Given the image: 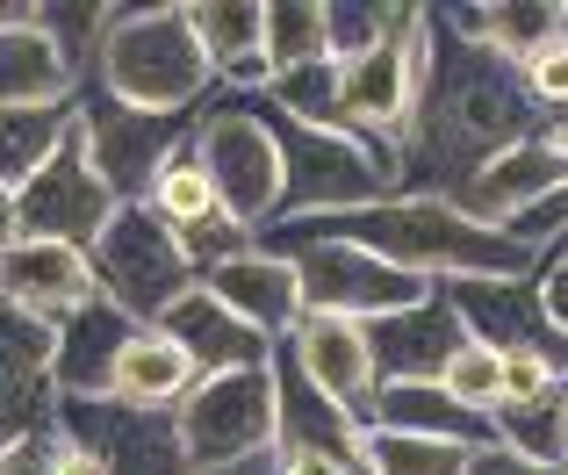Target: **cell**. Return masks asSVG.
<instances>
[{"mask_svg": "<svg viewBox=\"0 0 568 475\" xmlns=\"http://www.w3.org/2000/svg\"><path fill=\"white\" fill-rule=\"evenodd\" d=\"M109 216H115V195L94 181V166H87V152H80V115H72L65 144H58V152L43 159L22 188H14V224H22V238H43V245H80L87 252Z\"/></svg>", "mask_w": 568, "mask_h": 475, "instance_id": "cell-11", "label": "cell"}, {"mask_svg": "<svg viewBox=\"0 0 568 475\" xmlns=\"http://www.w3.org/2000/svg\"><path fill=\"white\" fill-rule=\"evenodd\" d=\"M561 181H568V152L547 138V130H532V138H518L511 152H497L468 188H460L454 210L475 216L483 231H511L518 216H526L532 202H547Z\"/></svg>", "mask_w": 568, "mask_h": 475, "instance_id": "cell-14", "label": "cell"}, {"mask_svg": "<svg viewBox=\"0 0 568 475\" xmlns=\"http://www.w3.org/2000/svg\"><path fill=\"white\" fill-rule=\"evenodd\" d=\"M72 115H80V152H87V166H94V181L115 195V210L152 195L159 166H166V159L194 138V123H202V109L144 115V109L115 101L109 87H94V80L72 87Z\"/></svg>", "mask_w": 568, "mask_h": 475, "instance_id": "cell-6", "label": "cell"}, {"mask_svg": "<svg viewBox=\"0 0 568 475\" xmlns=\"http://www.w3.org/2000/svg\"><path fill=\"white\" fill-rule=\"evenodd\" d=\"M194 159H202L223 216H237L245 231L274 224V210H281V159H274V138H266L260 101L202 109V123H194Z\"/></svg>", "mask_w": 568, "mask_h": 475, "instance_id": "cell-9", "label": "cell"}, {"mask_svg": "<svg viewBox=\"0 0 568 475\" xmlns=\"http://www.w3.org/2000/svg\"><path fill=\"white\" fill-rule=\"evenodd\" d=\"M439 22L468 37L475 51L526 65V58L568 43V0H483V8H439Z\"/></svg>", "mask_w": 568, "mask_h": 475, "instance_id": "cell-23", "label": "cell"}, {"mask_svg": "<svg viewBox=\"0 0 568 475\" xmlns=\"http://www.w3.org/2000/svg\"><path fill=\"white\" fill-rule=\"evenodd\" d=\"M94 87H109L115 101L144 115H187L216 94V72L187 29V8H109Z\"/></svg>", "mask_w": 568, "mask_h": 475, "instance_id": "cell-3", "label": "cell"}, {"mask_svg": "<svg viewBox=\"0 0 568 475\" xmlns=\"http://www.w3.org/2000/svg\"><path fill=\"white\" fill-rule=\"evenodd\" d=\"M460 475H568V468L518 462V454H504V447H475V454H468V468H460Z\"/></svg>", "mask_w": 568, "mask_h": 475, "instance_id": "cell-39", "label": "cell"}, {"mask_svg": "<svg viewBox=\"0 0 568 475\" xmlns=\"http://www.w3.org/2000/svg\"><path fill=\"white\" fill-rule=\"evenodd\" d=\"M194 289H209L237 324H252V332L274 338V346L303 324V303H295V266L274 260V252H237V260L209 266Z\"/></svg>", "mask_w": 568, "mask_h": 475, "instance_id": "cell-22", "label": "cell"}, {"mask_svg": "<svg viewBox=\"0 0 568 475\" xmlns=\"http://www.w3.org/2000/svg\"><path fill=\"white\" fill-rule=\"evenodd\" d=\"M22 245V224H14V188H0V260Z\"/></svg>", "mask_w": 568, "mask_h": 475, "instance_id": "cell-41", "label": "cell"}, {"mask_svg": "<svg viewBox=\"0 0 568 475\" xmlns=\"http://www.w3.org/2000/svg\"><path fill=\"white\" fill-rule=\"evenodd\" d=\"M475 447L454 439H410V433H367L361 439V475H460Z\"/></svg>", "mask_w": 568, "mask_h": 475, "instance_id": "cell-33", "label": "cell"}, {"mask_svg": "<svg viewBox=\"0 0 568 475\" xmlns=\"http://www.w3.org/2000/svg\"><path fill=\"white\" fill-rule=\"evenodd\" d=\"M0 303L22 310V317H72L80 303H94V274H87L80 245H43V238H22V245L0 260Z\"/></svg>", "mask_w": 568, "mask_h": 475, "instance_id": "cell-20", "label": "cell"}, {"mask_svg": "<svg viewBox=\"0 0 568 475\" xmlns=\"http://www.w3.org/2000/svg\"><path fill=\"white\" fill-rule=\"evenodd\" d=\"M72 101H29V109H0V188H22L43 159L65 144Z\"/></svg>", "mask_w": 568, "mask_h": 475, "instance_id": "cell-28", "label": "cell"}, {"mask_svg": "<svg viewBox=\"0 0 568 475\" xmlns=\"http://www.w3.org/2000/svg\"><path fill=\"white\" fill-rule=\"evenodd\" d=\"M367 433H410V439H454V447H489V418L460 411L439 382H375Z\"/></svg>", "mask_w": 568, "mask_h": 475, "instance_id": "cell-24", "label": "cell"}, {"mask_svg": "<svg viewBox=\"0 0 568 475\" xmlns=\"http://www.w3.org/2000/svg\"><path fill=\"white\" fill-rule=\"evenodd\" d=\"M288 238H338V245H361L375 260L403 266L417 281H532L540 274V252L518 245L511 231H483L475 216H460L454 202H432V195H388L375 210H353V216H310V224H260L252 245L274 252Z\"/></svg>", "mask_w": 568, "mask_h": 475, "instance_id": "cell-2", "label": "cell"}, {"mask_svg": "<svg viewBox=\"0 0 568 475\" xmlns=\"http://www.w3.org/2000/svg\"><path fill=\"white\" fill-rule=\"evenodd\" d=\"M37 475H101V462L80 447V439H65L51 425V433H43V447H37Z\"/></svg>", "mask_w": 568, "mask_h": 475, "instance_id": "cell-37", "label": "cell"}, {"mask_svg": "<svg viewBox=\"0 0 568 475\" xmlns=\"http://www.w3.org/2000/svg\"><path fill=\"white\" fill-rule=\"evenodd\" d=\"M417 65H425V8H403L382 51L338 65V130H353V138H367V144L388 152L396 130L410 123Z\"/></svg>", "mask_w": 568, "mask_h": 475, "instance_id": "cell-10", "label": "cell"}, {"mask_svg": "<svg viewBox=\"0 0 568 475\" xmlns=\"http://www.w3.org/2000/svg\"><path fill=\"white\" fill-rule=\"evenodd\" d=\"M194 390V361L181 346H173L159 324H138L130 332V346H123V361H115V404L123 411H181V396Z\"/></svg>", "mask_w": 568, "mask_h": 475, "instance_id": "cell-26", "label": "cell"}, {"mask_svg": "<svg viewBox=\"0 0 568 475\" xmlns=\"http://www.w3.org/2000/svg\"><path fill=\"white\" fill-rule=\"evenodd\" d=\"M540 310H547V324L568 338V260H547L540 266Z\"/></svg>", "mask_w": 568, "mask_h": 475, "instance_id": "cell-38", "label": "cell"}, {"mask_svg": "<svg viewBox=\"0 0 568 475\" xmlns=\"http://www.w3.org/2000/svg\"><path fill=\"white\" fill-rule=\"evenodd\" d=\"M281 346L295 353V367L310 375V390H324L353 425H367V404H375V353H367V332L346 317H303Z\"/></svg>", "mask_w": 568, "mask_h": 475, "instance_id": "cell-19", "label": "cell"}, {"mask_svg": "<svg viewBox=\"0 0 568 475\" xmlns=\"http://www.w3.org/2000/svg\"><path fill=\"white\" fill-rule=\"evenodd\" d=\"M518 80H526V94H532V109H540V115H561L568 109V43L526 58V65H518Z\"/></svg>", "mask_w": 568, "mask_h": 475, "instance_id": "cell-36", "label": "cell"}, {"mask_svg": "<svg viewBox=\"0 0 568 475\" xmlns=\"http://www.w3.org/2000/svg\"><path fill=\"white\" fill-rule=\"evenodd\" d=\"M439 295L460 310L468 338H483V346L568 361V338L547 324V310H540V274L532 281H439Z\"/></svg>", "mask_w": 568, "mask_h": 475, "instance_id": "cell-16", "label": "cell"}, {"mask_svg": "<svg viewBox=\"0 0 568 475\" xmlns=\"http://www.w3.org/2000/svg\"><path fill=\"white\" fill-rule=\"evenodd\" d=\"M274 260L295 266V303H303V317L367 324V317H388V310H410V303L432 295V281L403 274V266H388L361 245H338V238H288V245H274Z\"/></svg>", "mask_w": 568, "mask_h": 475, "instance_id": "cell-7", "label": "cell"}, {"mask_svg": "<svg viewBox=\"0 0 568 475\" xmlns=\"http://www.w3.org/2000/svg\"><path fill=\"white\" fill-rule=\"evenodd\" d=\"M58 425L51 390V324L0 303V447L43 439Z\"/></svg>", "mask_w": 568, "mask_h": 475, "instance_id": "cell-13", "label": "cell"}, {"mask_svg": "<svg viewBox=\"0 0 568 475\" xmlns=\"http://www.w3.org/2000/svg\"><path fill=\"white\" fill-rule=\"evenodd\" d=\"M130 332H138V324L115 303H101V295L80 303L72 317H58L51 324V390H58V404H94V396H109Z\"/></svg>", "mask_w": 568, "mask_h": 475, "instance_id": "cell-17", "label": "cell"}, {"mask_svg": "<svg viewBox=\"0 0 568 475\" xmlns=\"http://www.w3.org/2000/svg\"><path fill=\"white\" fill-rule=\"evenodd\" d=\"M367 353H375V382H439L446 361L468 346V324L446 303L439 289L410 310H388V317H367Z\"/></svg>", "mask_w": 568, "mask_h": 475, "instance_id": "cell-15", "label": "cell"}, {"mask_svg": "<svg viewBox=\"0 0 568 475\" xmlns=\"http://www.w3.org/2000/svg\"><path fill=\"white\" fill-rule=\"evenodd\" d=\"M58 433L80 439L101 475H187L166 411H123L115 396H94V404H58Z\"/></svg>", "mask_w": 568, "mask_h": 475, "instance_id": "cell-12", "label": "cell"}, {"mask_svg": "<svg viewBox=\"0 0 568 475\" xmlns=\"http://www.w3.org/2000/svg\"><path fill=\"white\" fill-rule=\"evenodd\" d=\"M187 29L202 43L216 87H252V101L266 94V65H260V0H194Z\"/></svg>", "mask_w": 568, "mask_h": 475, "instance_id": "cell-25", "label": "cell"}, {"mask_svg": "<svg viewBox=\"0 0 568 475\" xmlns=\"http://www.w3.org/2000/svg\"><path fill=\"white\" fill-rule=\"evenodd\" d=\"M547 115L532 109L518 65L475 51L468 37L439 22V8H425V65H417V101L410 123L388 144V173L396 195H432L454 202L497 152H511L518 138H532Z\"/></svg>", "mask_w": 568, "mask_h": 475, "instance_id": "cell-1", "label": "cell"}, {"mask_svg": "<svg viewBox=\"0 0 568 475\" xmlns=\"http://www.w3.org/2000/svg\"><path fill=\"white\" fill-rule=\"evenodd\" d=\"M187 475H274V454H252V462H231V468H187Z\"/></svg>", "mask_w": 568, "mask_h": 475, "instance_id": "cell-42", "label": "cell"}, {"mask_svg": "<svg viewBox=\"0 0 568 475\" xmlns=\"http://www.w3.org/2000/svg\"><path fill=\"white\" fill-rule=\"evenodd\" d=\"M561 260H568V245H561Z\"/></svg>", "mask_w": 568, "mask_h": 475, "instance_id": "cell-45", "label": "cell"}, {"mask_svg": "<svg viewBox=\"0 0 568 475\" xmlns=\"http://www.w3.org/2000/svg\"><path fill=\"white\" fill-rule=\"evenodd\" d=\"M87 274H94L101 303H115L130 324H159L194 289V266H187L181 238L159 224L144 202H123L101 224V238L87 245Z\"/></svg>", "mask_w": 568, "mask_h": 475, "instance_id": "cell-5", "label": "cell"}, {"mask_svg": "<svg viewBox=\"0 0 568 475\" xmlns=\"http://www.w3.org/2000/svg\"><path fill=\"white\" fill-rule=\"evenodd\" d=\"M159 332H166L173 346H181L187 361H194V382H209V375H237V367H266V361H274V338H260L252 324H237L209 289H187L181 303L159 317Z\"/></svg>", "mask_w": 568, "mask_h": 475, "instance_id": "cell-21", "label": "cell"}, {"mask_svg": "<svg viewBox=\"0 0 568 475\" xmlns=\"http://www.w3.org/2000/svg\"><path fill=\"white\" fill-rule=\"evenodd\" d=\"M29 101H72V72L22 14L14 29H0V109H29Z\"/></svg>", "mask_w": 568, "mask_h": 475, "instance_id": "cell-27", "label": "cell"}, {"mask_svg": "<svg viewBox=\"0 0 568 475\" xmlns=\"http://www.w3.org/2000/svg\"><path fill=\"white\" fill-rule=\"evenodd\" d=\"M324 58V0H260V65L266 80Z\"/></svg>", "mask_w": 568, "mask_h": 475, "instance_id": "cell-29", "label": "cell"}, {"mask_svg": "<svg viewBox=\"0 0 568 475\" xmlns=\"http://www.w3.org/2000/svg\"><path fill=\"white\" fill-rule=\"evenodd\" d=\"M561 433H568V390H561Z\"/></svg>", "mask_w": 568, "mask_h": 475, "instance_id": "cell-44", "label": "cell"}, {"mask_svg": "<svg viewBox=\"0 0 568 475\" xmlns=\"http://www.w3.org/2000/svg\"><path fill=\"white\" fill-rule=\"evenodd\" d=\"M489 447L518 454V462H540V468H568L561 396L555 404H526V411H489Z\"/></svg>", "mask_w": 568, "mask_h": 475, "instance_id": "cell-32", "label": "cell"}, {"mask_svg": "<svg viewBox=\"0 0 568 475\" xmlns=\"http://www.w3.org/2000/svg\"><path fill=\"white\" fill-rule=\"evenodd\" d=\"M266 375H274V454H332V462H361L367 425H353L324 390H310V375L295 367L288 346H274Z\"/></svg>", "mask_w": 568, "mask_h": 475, "instance_id": "cell-18", "label": "cell"}, {"mask_svg": "<svg viewBox=\"0 0 568 475\" xmlns=\"http://www.w3.org/2000/svg\"><path fill=\"white\" fill-rule=\"evenodd\" d=\"M22 14H29V0H0V29H14Z\"/></svg>", "mask_w": 568, "mask_h": 475, "instance_id": "cell-43", "label": "cell"}, {"mask_svg": "<svg viewBox=\"0 0 568 475\" xmlns=\"http://www.w3.org/2000/svg\"><path fill=\"white\" fill-rule=\"evenodd\" d=\"M144 210L159 216L173 238H187V231H202L209 216H223V202H216V188H209V173H202V159H194V138L181 144V152L159 166V181H152V195H144Z\"/></svg>", "mask_w": 568, "mask_h": 475, "instance_id": "cell-30", "label": "cell"}, {"mask_svg": "<svg viewBox=\"0 0 568 475\" xmlns=\"http://www.w3.org/2000/svg\"><path fill=\"white\" fill-rule=\"evenodd\" d=\"M396 14L403 8H382V0H324V58H332V65H353V58L382 51Z\"/></svg>", "mask_w": 568, "mask_h": 475, "instance_id": "cell-34", "label": "cell"}, {"mask_svg": "<svg viewBox=\"0 0 568 475\" xmlns=\"http://www.w3.org/2000/svg\"><path fill=\"white\" fill-rule=\"evenodd\" d=\"M266 115V138H274L281 159V210L274 224H310V216H353V210H375V202L396 195V173H388V152L353 130H310L288 123L260 101Z\"/></svg>", "mask_w": 568, "mask_h": 475, "instance_id": "cell-4", "label": "cell"}, {"mask_svg": "<svg viewBox=\"0 0 568 475\" xmlns=\"http://www.w3.org/2000/svg\"><path fill=\"white\" fill-rule=\"evenodd\" d=\"M187 468H231L252 454H274V375L266 367H237V375L194 382L173 411Z\"/></svg>", "mask_w": 568, "mask_h": 475, "instance_id": "cell-8", "label": "cell"}, {"mask_svg": "<svg viewBox=\"0 0 568 475\" xmlns=\"http://www.w3.org/2000/svg\"><path fill=\"white\" fill-rule=\"evenodd\" d=\"M29 22L43 29V43H51L58 65L72 72V87L94 80V51H101V29H109V8H101V0H29Z\"/></svg>", "mask_w": 568, "mask_h": 475, "instance_id": "cell-31", "label": "cell"}, {"mask_svg": "<svg viewBox=\"0 0 568 475\" xmlns=\"http://www.w3.org/2000/svg\"><path fill=\"white\" fill-rule=\"evenodd\" d=\"M274 475H361V462H332V454H274Z\"/></svg>", "mask_w": 568, "mask_h": 475, "instance_id": "cell-40", "label": "cell"}, {"mask_svg": "<svg viewBox=\"0 0 568 475\" xmlns=\"http://www.w3.org/2000/svg\"><path fill=\"white\" fill-rule=\"evenodd\" d=\"M439 390L454 396L460 411H475V418H489V411L504 404V353H497V346H483V338H468V346H460L454 361H446Z\"/></svg>", "mask_w": 568, "mask_h": 475, "instance_id": "cell-35", "label": "cell"}]
</instances>
